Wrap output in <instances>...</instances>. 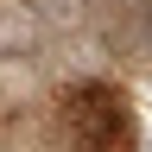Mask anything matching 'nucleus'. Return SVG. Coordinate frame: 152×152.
<instances>
[{"label": "nucleus", "mask_w": 152, "mask_h": 152, "mask_svg": "<svg viewBox=\"0 0 152 152\" xmlns=\"http://www.w3.org/2000/svg\"><path fill=\"white\" fill-rule=\"evenodd\" d=\"M133 108L114 83H83L64 95V152H133Z\"/></svg>", "instance_id": "1"}]
</instances>
